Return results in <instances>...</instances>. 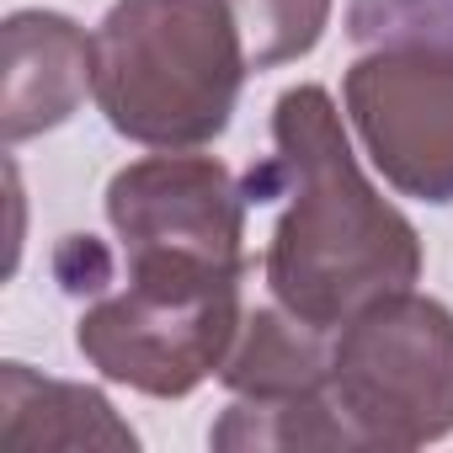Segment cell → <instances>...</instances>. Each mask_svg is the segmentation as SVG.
I'll return each mask as SVG.
<instances>
[{
	"label": "cell",
	"instance_id": "cell-7",
	"mask_svg": "<svg viewBox=\"0 0 453 453\" xmlns=\"http://www.w3.org/2000/svg\"><path fill=\"white\" fill-rule=\"evenodd\" d=\"M91 38L59 12H17L0 33V134L22 144L75 118L91 91Z\"/></svg>",
	"mask_w": 453,
	"mask_h": 453
},
{
	"label": "cell",
	"instance_id": "cell-1",
	"mask_svg": "<svg viewBox=\"0 0 453 453\" xmlns=\"http://www.w3.org/2000/svg\"><path fill=\"white\" fill-rule=\"evenodd\" d=\"M273 165L251 176L278 192L283 213L267 241V288L299 320L336 331L363 304L421 278V235L363 176L336 102L320 86H288L273 107Z\"/></svg>",
	"mask_w": 453,
	"mask_h": 453
},
{
	"label": "cell",
	"instance_id": "cell-11",
	"mask_svg": "<svg viewBox=\"0 0 453 453\" xmlns=\"http://www.w3.org/2000/svg\"><path fill=\"white\" fill-rule=\"evenodd\" d=\"M347 38L363 49H379V43H442V49H453V0H352Z\"/></svg>",
	"mask_w": 453,
	"mask_h": 453
},
{
	"label": "cell",
	"instance_id": "cell-4",
	"mask_svg": "<svg viewBox=\"0 0 453 453\" xmlns=\"http://www.w3.org/2000/svg\"><path fill=\"white\" fill-rule=\"evenodd\" d=\"M331 405L352 448H421L453 432V310L400 288L331 331Z\"/></svg>",
	"mask_w": 453,
	"mask_h": 453
},
{
	"label": "cell",
	"instance_id": "cell-10",
	"mask_svg": "<svg viewBox=\"0 0 453 453\" xmlns=\"http://www.w3.org/2000/svg\"><path fill=\"white\" fill-rule=\"evenodd\" d=\"M230 12L246 33L251 70H278L320 43L331 22V0H230Z\"/></svg>",
	"mask_w": 453,
	"mask_h": 453
},
{
	"label": "cell",
	"instance_id": "cell-8",
	"mask_svg": "<svg viewBox=\"0 0 453 453\" xmlns=\"http://www.w3.org/2000/svg\"><path fill=\"white\" fill-rule=\"evenodd\" d=\"M38 448H139V437L102 389L6 363L0 368V453Z\"/></svg>",
	"mask_w": 453,
	"mask_h": 453
},
{
	"label": "cell",
	"instance_id": "cell-6",
	"mask_svg": "<svg viewBox=\"0 0 453 453\" xmlns=\"http://www.w3.org/2000/svg\"><path fill=\"white\" fill-rule=\"evenodd\" d=\"M107 224L123 257L165 251L246 267V192L213 155L160 150L107 181Z\"/></svg>",
	"mask_w": 453,
	"mask_h": 453
},
{
	"label": "cell",
	"instance_id": "cell-3",
	"mask_svg": "<svg viewBox=\"0 0 453 453\" xmlns=\"http://www.w3.org/2000/svg\"><path fill=\"white\" fill-rule=\"evenodd\" d=\"M123 283L112 278L81 310L75 347L102 379L155 400H181L224 368L246 326V267L165 251L123 257Z\"/></svg>",
	"mask_w": 453,
	"mask_h": 453
},
{
	"label": "cell",
	"instance_id": "cell-5",
	"mask_svg": "<svg viewBox=\"0 0 453 453\" xmlns=\"http://www.w3.org/2000/svg\"><path fill=\"white\" fill-rule=\"evenodd\" d=\"M347 118L384 181L421 203H453V49L379 43L347 81Z\"/></svg>",
	"mask_w": 453,
	"mask_h": 453
},
{
	"label": "cell",
	"instance_id": "cell-9",
	"mask_svg": "<svg viewBox=\"0 0 453 453\" xmlns=\"http://www.w3.org/2000/svg\"><path fill=\"white\" fill-rule=\"evenodd\" d=\"M224 389L241 400H304L320 395L331 379V331L299 320L278 299L251 310L230 357L219 368Z\"/></svg>",
	"mask_w": 453,
	"mask_h": 453
},
{
	"label": "cell",
	"instance_id": "cell-2",
	"mask_svg": "<svg viewBox=\"0 0 453 453\" xmlns=\"http://www.w3.org/2000/svg\"><path fill=\"white\" fill-rule=\"evenodd\" d=\"M102 118L150 150H197L230 128L251 75L230 0H118L91 33Z\"/></svg>",
	"mask_w": 453,
	"mask_h": 453
}]
</instances>
